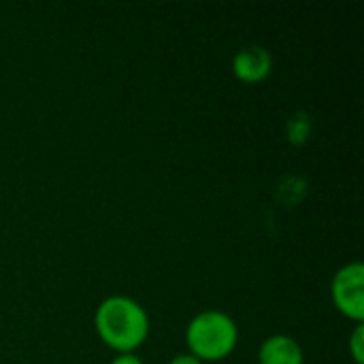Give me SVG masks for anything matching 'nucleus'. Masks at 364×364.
Instances as JSON below:
<instances>
[{"label": "nucleus", "instance_id": "f257e3e1", "mask_svg": "<svg viewBox=\"0 0 364 364\" xmlns=\"http://www.w3.org/2000/svg\"><path fill=\"white\" fill-rule=\"evenodd\" d=\"M94 328L100 341L113 352L134 354L149 337V316L139 301L113 294L98 303Z\"/></svg>", "mask_w": 364, "mask_h": 364}, {"label": "nucleus", "instance_id": "f03ea898", "mask_svg": "<svg viewBox=\"0 0 364 364\" xmlns=\"http://www.w3.org/2000/svg\"><path fill=\"white\" fill-rule=\"evenodd\" d=\"M239 343V326L222 309H205L186 326L188 354L203 363H220L228 358Z\"/></svg>", "mask_w": 364, "mask_h": 364}, {"label": "nucleus", "instance_id": "7ed1b4c3", "mask_svg": "<svg viewBox=\"0 0 364 364\" xmlns=\"http://www.w3.org/2000/svg\"><path fill=\"white\" fill-rule=\"evenodd\" d=\"M331 296L339 314L348 320L363 324L364 320V267L360 262L343 264L333 282H331Z\"/></svg>", "mask_w": 364, "mask_h": 364}, {"label": "nucleus", "instance_id": "20e7f679", "mask_svg": "<svg viewBox=\"0 0 364 364\" xmlns=\"http://www.w3.org/2000/svg\"><path fill=\"white\" fill-rule=\"evenodd\" d=\"M273 70V55L262 45H247L232 58V73L243 83H260Z\"/></svg>", "mask_w": 364, "mask_h": 364}, {"label": "nucleus", "instance_id": "39448f33", "mask_svg": "<svg viewBox=\"0 0 364 364\" xmlns=\"http://www.w3.org/2000/svg\"><path fill=\"white\" fill-rule=\"evenodd\" d=\"M258 364H305V352L294 337L271 335L258 350Z\"/></svg>", "mask_w": 364, "mask_h": 364}, {"label": "nucleus", "instance_id": "423d86ee", "mask_svg": "<svg viewBox=\"0 0 364 364\" xmlns=\"http://www.w3.org/2000/svg\"><path fill=\"white\" fill-rule=\"evenodd\" d=\"M350 354L356 364H364V326L356 324L352 337H350Z\"/></svg>", "mask_w": 364, "mask_h": 364}, {"label": "nucleus", "instance_id": "0eeeda50", "mask_svg": "<svg viewBox=\"0 0 364 364\" xmlns=\"http://www.w3.org/2000/svg\"><path fill=\"white\" fill-rule=\"evenodd\" d=\"M109 364H145L136 354H117Z\"/></svg>", "mask_w": 364, "mask_h": 364}, {"label": "nucleus", "instance_id": "6e6552de", "mask_svg": "<svg viewBox=\"0 0 364 364\" xmlns=\"http://www.w3.org/2000/svg\"><path fill=\"white\" fill-rule=\"evenodd\" d=\"M166 364H205L203 360H198L196 356H192V354H177V356H173L171 360Z\"/></svg>", "mask_w": 364, "mask_h": 364}]
</instances>
